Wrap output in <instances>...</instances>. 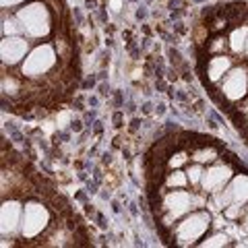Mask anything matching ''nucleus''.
<instances>
[{"mask_svg":"<svg viewBox=\"0 0 248 248\" xmlns=\"http://www.w3.org/2000/svg\"><path fill=\"white\" fill-rule=\"evenodd\" d=\"M17 19L21 21L23 31L29 40H44L50 35L52 31V15L48 11V6L40 0L23 4L21 9H17Z\"/></svg>","mask_w":248,"mask_h":248,"instance_id":"f257e3e1","label":"nucleus"},{"mask_svg":"<svg viewBox=\"0 0 248 248\" xmlns=\"http://www.w3.org/2000/svg\"><path fill=\"white\" fill-rule=\"evenodd\" d=\"M211 228V215L207 211H192L186 213L174 230V242L178 246H192L199 244Z\"/></svg>","mask_w":248,"mask_h":248,"instance_id":"f03ea898","label":"nucleus"},{"mask_svg":"<svg viewBox=\"0 0 248 248\" xmlns=\"http://www.w3.org/2000/svg\"><path fill=\"white\" fill-rule=\"evenodd\" d=\"M58 62L56 50H54L52 44H37L35 48H31L27 58L21 62V75L25 79L37 81L42 79L44 75H48L50 71H54Z\"/></svg>","mask_w":248,"mask_h":248,"instance_id":"7ed1b4c3","label":"nucleus"},{"mask_svg":"<svg viewBox=\"0 0 248 248\" xmlns=\"http://www.w3.org/2000/svg\"><path fill=\"white\" fill-rule=\"evenodd\" d=\"M50 226V211L40 201H29L23 209V221H21V236L25 240H33Z\"/></svg>","mask_w":248,"mask_h":248,"instance_id":"20e7f679","label":"nucleus"},{"mask_svg":"<svg viewBox=\"0 0 248 248\" xmlns=\"http://www.w3.org/2000/svg\"><path fill=\"white\" fill-rule=\"evenodd\" d=\"M195 207V195L182 188H170V192L161 201V209H164V221L166 226H172L174 221L182 219L190 209Z\"/></svg>","mask_w":248,"mask_h":248,"instance_id":"39448f33","label":"nucleus"},{"mask_svg":"<svg viewBox=\"0 0 248 248\" xmlns=\"http://www.w3.org/2000/svg\"><path fill=\"white\" fill-rule=\"evenodd\" d=\"M219 89L228 102H242L248 97V71L242 66H232L219 81Z\"/></svg>","mask_w":248,"mask_h":248,"instance_id":"423d86ee","label":"nucleus"},{"mask_svg":"<svg viewBox=\"0 0 248 248\" xmlns=\"http://www.w3.org/2000/svg\"><path fill=\"white\" fill-rule=\"evenodd\" d=\"M29 37L27 35H6L0 44V56L2 66H17L29 54Z\"/></svg>","mask_w":248,"mask_h":248,"instance_id":"0eeeda50","label":"nucleus"},{"mask_svg":"<svg viewBox=\"0 0 248 248\" xmlns=\"http://www.w3.org/2000/svg\"><path fill=\"white\" fill-rule=\"evenodd\" d=\"M215 201H217V205L223 207V209H226L228 205H232V203L246 205L248 203V176L246 174L234 176L226 184V188L215 192Z\"/></svg>","mask_w":248,"mask_h":248,"instance_id":"6e6552de","label":"nucleus"},{"mask_svg":"<svg viewBox=\"0 0 248 248\" xmlns=\"http://www.w3.org/2000/svg\"><path fill=\"white\" fill-rule=\"evenodd\" d=\"M23 209L25 205L21 201H2V207H0V230H2V236H15L21 234V221H23Z\"/></svg>","mask_w":248,"mask_h":248,"instance_id":"1a4fd4ad","label":"nucleus"},{"mask_svg":"<svg viewBox=\"0 0 248 248\" xmlns=\"http://www.w3.org/2000/svg\"><path fill=\"white\" fill-rule=\"evenodd\" d=\"M232 168L226 166V164H215L211 168L205 170L203 174V180H201V188L207 195H215V192H219L221 188H226V184L232 180Z\"/></svg>","mask_w":248,"mask_h":248,"instance_id":"9d476101","label":"nucleus"},{"mask_svg":"<svg viewBox=\"0 0 248 248\" xmlns=\"http://www.w3.org/2000/svg\"><path fill=\"white\" fill-rule=\"evenodd\" d=\"M230 68H232V58L226 56V54H215L207 64V79L211 83H219L228 75Z\"/></svg>","mask_w":248,"mask_h":248,"instance_id":"9b49d317","label":"nucleus"},{"mask_svg":"<svg viewBox=\"0 0 248 248\" xmlns=\"http://www.w3.org/2000/svg\"><path fill=\"white\" fill-rule=\"evenodd\" d=\"M228 42H230V50L234 54H244L246 46H248V25H242V27L232 31Z\"/></svg>","mask_w":248,"mask_h":248,"instance_id":"f8f14e48","label":"nucleus"},{"mask_svg":"<svg viewBox=\"0 0 248 248\" xmlns=\"http://www.w3.org/2000/svg\"><path fill=\"white\" fill-rule=\"evenodd\" d=\"M6 35H25L17 15H15V17H9V19L6 17L2 19V37H6Z\"/></svg>","mask_w":248,"mask_h":248,"instance_id":"ddd939ff","label":"nucleus"},{"mask_svg":"<svg viewBox=\"0 0 248 248\" xmlns=\"http://www.w3.org/2000/svg\"><path fill=\"white\" fill-rule=\"evenodd\" d=\"M228 244H230V238L223 234V232H213V234L205 236V238L199 242V246H203V248H211V246H228Z\"/></svg>","mask_w":248,"mask_h":248,"instance_id":"4468645a","label":"nucleus"},{"mask_svg":"<svg viewBox=\"0 0 248 248\" xmlns=\"http://www.w3.org/2000/svg\"><path fill=\"white\" fill-rule=\"evenodd\" d=\"M186 184H188V176H186V172H182V170H172L166 178L168 188H184Z\"/></svg>","mask_w":248,"mask_h":248,"instance_id":"2eb2a0df","label":"nucleus"},{"mask_svg":"<svg viewBox=\"0 0 248 248\" xmlns=\"http://www.w3.org/2000/svg\"><path fill=\"white\" fill-rule=\"evenodd\" d=\"M203 174H205V168L203 164H199V161H195L188 170H186V176H188V182L192 186H201V180H203Z\"/></svg>","mask_w":248,"mask_h":248,"instance_id":"dca6fc26","label":"nucleus"},{"mask_svg":"<svg viewBox=\"0 0 248 248\" xmlns=\"http://www.w3.org/2000/svg\"><path fill=\"white\" fill-rule=\"evenodd\" d=\"M192 159L199 161V164H211V161L217 159V151L213 149V147H207V149H201V151L192 153Z\"/></svg>","mask_w":248,"mask_h":248,"instance_id":"f3484780","label":"nucleus"},{"mask_svg":"<svg viewBox=\"0 0 248 248\" xmlns=\"http://www.w3.org/2000/svg\"><path fill=\"white\" fill-rule=\"evenodd\" d=\"M246 209L248 207L240 205V203H232V205H228L226 209H223V215H226L228 219H240V217L246 213Z\"/></svg>","mask_w":248,"mask_h":248,"instance_id":"a211bd4d","label":"nucleus"},{"mask_svg":"<svg viewBox=\"0 0 248 248\" xmlns=\"http://www.w3.org/2000/svg\"><path fill=\"white\" fill-rule=\"evenodd\" d=\"M186 161H188V155H186V153H176V155H172V157H170L168 166H170V170H178L180 166H184Z\"/></svg>","mask_w":248,"mask_h":248,"instance_id":"6ab92c4d","label":"nucleus"},{"mask_svg":"<svg viewBox=\"0 0 248 248\" xmlns=\"http://www.w3.org/2000/svg\"><path fill=\"white\" fill-rule=\"evenodd\" d=\"M226 46H230V42L226 40V37H215L213 44H209V52H213V54H221L223 50H226Z\"/></svg>","mask_w":248,"mask_h":248,"instance_id":"aec40b11","label":"nucleus"},{"mask_svg":"<svg viewBox=\"0 0 248 248\" xmlns=\"http://www.w3.org/2000/svg\"><path fill=\"white\" fill-rule=\"evenodd\" d=\"M27 0H2V9H15V6H23Z\"/></svg>","mask_w":248,"mask_h":248,"instance_id":"412c9836","label":"nucleus"},{"mask_svg":"<svg viewBox=\"0 0 248 248\" xmlns=\"http://www.w3.org/2000/svg\"><path fill=\"white\" fill-rule=\"evenodd\" d=\"M244 54H246V56H248V46H246V52H244Z\"/></svg>","mask_w":248,"mask_h":248,"instance_id":"4be33fe9","label":"nucleus"},{"mask_svg":"<svg viewBox=\"0 0 248 248\" xmlns=\"http://www.w3.org/2000/svg\"><path fill=\"white\" fill-rule=\"evenodd\" d=\"M246 213H248V209H246Z\"/></svg>","mask_w":248,"mask_h":248,"instance_id":"5701e85b","label":"nucleus"}]
</instances>
